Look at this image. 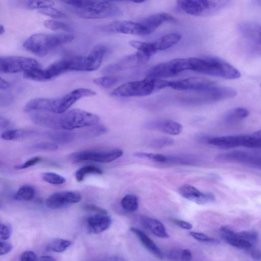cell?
I'll list each match as a JSON object with an SVG mask.
<instances>
[{
    "mask_svg": "<svg viewBox=\"0 0 261 261\" xmlns=\"http://www.w3.org/2000/svg\"><path fill=\"white\" fill-rule=\"evenodd\" d=\"M84 208L88 211L95 212L96 214H107L106 210L93 204H85L84 206Z\"/></svg>",
    "mask_w": 261,
    "mask_h": 261,
    "instance_id": "obj_50",
    "label": "cell"
},
{
    "mask_svg": "<svg viewBox=\"0 0 261 261\" xmlns=\"http://www.w3.org/2000/svg\"><path fill=\"white\" fill-rule=\"evenodd\" d=\"M260 86H261V84H260Z\"/></svg>",
    "mask_w": 261,
    "mask_h": 261,
    "instance_id": "obj_63",
    "label": "cell"
},
{
    "mask_svg": "<svg viewBox=\"0 0 261 261\" xmlns=\"http://www.w3.org/2000/svg\"><path fill=\"white\" fill-rule=\"evenodd\" d=\"M49 137L59 143H67L73 139L74 134L68 132H57L49 134Z\"/></svg>",
    "mask_w": 261,
    "mask_h": 261,
    "instance_id": "obj_38",
    "label": "cell"
},
{
    "mask_svg": "<svg viewBox=\"0 0 261 261\" xmlns=\"http://www.w3.org/2000/svg\"><path fill=\"white\" fill-rule=\"evenodd\" d=\"M192 259V254L189 249H181L180 260L189 261Z\"/></svg>",
    "mask_w": 261,
    "mask_h": 261,
    "instance_id": "obj_54",
    "label": "cell"
},
{
    "mask_svg": "<svg viewBox=\"0 0 261 261\" xmlns=\"http://www.w3.org/2000/svg\"><path fill=\"white\" fill-rule=\"evenodd\" d=\"M44 25L46 28L53 31L69 32L71 30V28L68 24L56 20H46L44 21Z\"/></svg>",
    "mask_w": 261,
    "mask_h": 261,
    "instance_id": "obj_36",
    "label": "cell"
},
{
    "mask_svg": "<svg viewBox=\"0 0 261 261\" xmlns=\"http://www.w3.org/2000/svg\"><path fill=\"white\" fill-rule=\"evenodd\" d=\"M190 234L195 240L200 242L209 243H218L219 242L218 240L212 238L201 232L192 231L190 232Z\"/></svg>",
    "mask_w": 261,
    "mask_h": 261,
    "instance_id": "obj_44",
    "label": "cell"
},
{
    "mask_svg": "<svg viewBox=\"0 0 261 261\" xmlns=\"http://www.w3.org/2000/svg\"><path fill=\"white\" fill-rule=\"evenodd\" d=\"M179 192L185 198L199 204L211 202L215 199L213 194L202 193L194 187L187 184L180 186L179 188Z\"/></svg>",
    "mask_w": 261,
    "mask_h": 261,
    "instance_id": "obj_19",
    "label": "cell"
},
{
    "mask_svg": "<svg viewBox=\"0 0 261 261\" xmlns=\"http://www.w3.org/2000/svg\"><path fill=\"white\" fill-rule=\"evenodd\" d=\"M64 3L76 9H82L91 6L96 0H61Z\"/></svg>",
    "mask_w": 261,
    "mask_h": 261,
    "instance_id": "obj_41",
    "label": "cell"
},
{
    "mask_svg": "<svg viewBox=\"0 0 261 261\" xmlns=\"http://www.w3.org/2000/svg\"><path fill=\"white\" fill-rule=\"evenodd\" d=\"M95 94L96 93L91 89L78 88L61 97L33 99L26 104L24 110L27 112L41 111L61 114L66 112L79 99Z\"/></svg>",
    "mask_w": 261,
    "mask_h": 261,
    "instance_id": "obj_1",
    "label": "cell"
},
{
    "mask_svg": "<svg viewBox=\"0 0 261 261\" xmlns=\"http://www.w3.org/2000/svg\"><path fill=\"white\" fill-rule=\"evenodd\" d=\"M102 30L108 32L141 36V28L138 21L127 20L115 21L103 26Z\"/></svg>",
    "mask_w": 261,
    "mask_h": 261,
    "instance_id": "obj_20",
    "label": "cell"
},
{
    "mask_svg": "<svg viewBox=\"0 0 261 261\" xmlns=\"http://www.w3.org/2000/svg\"><path fill=\"white\" fill-rule=\"evenodd\" d=\"M43 180L50 184L59 185L64 183L66 179L62 176L53 172H45L42 176Z\"/></svg>",
    "mask_w": 261,
    "mask_h": 261,
    "instance_id": "obj_40",
    "label": "cell"
},
{
    "mask_svg": "<svg viewBox=\"0 0 261 261\" xmlns=\"http://www.w3.org/2000/svg\"><path fill=\"white\" fill-rule=\"evenodd\" d=\"M112 223V219L107 214H96L87 219L89 230L94 233H101L107 230Z\"/></svg>",
    "mask_w": 261,
    "mask_h": 261,
    "instance_id": "obj_23",
    "label": "cell"
},
{
    "mask_svg": "<svg viewBox=\"0 0 261 261\" xmlns=\"http://www.w3.org/2000/svg\"><path fill=\"white\" fill-rule=\"evenodd\" d=\"M167 87L181 91L199 90L216 85L209 79L201 77H190L177 80L167 81Z\"/></svg>",
    "mask_w": 261,
    "mask_h": 261,
    "instance_id": "obj_14",
    "label": "cell"
},
{
    "mask_svg": "<svg viewBox=\"0 0 261 261\" xmlns=\"http://www.w3.org/2000/svg\"><path fill=\"white\" fill-rule=\"evenodd\" d=\"M41 65L36 60L21 56H1L0 72L4 73L25 72L41 68Z\"/></svg>",
    "mask_w": 261,
    "mask_h": 261,
    "instance_id": "obj_9",
    "label": "cell"
},
{
    "mask_svg": "<svg viewBox=\"0 0 261 261\" xmlns=\"http://www.w3.org/2000/svg\"><path fill=\"white\" fill-rule=\"evenodd\" d=\"M35 194L34 188L30 185L21 187L14 195V198L17 200L28 201L32 199Z\"/></svg>",
    "mask_w": 261,
    "mask_h": 261,
    "instance_id": "obj_33",
    "label": "cell"
},
{
    "mask_svg": "<svg viewBox=\"0 0 261 261\" xmlns=\"http://www.w3.org/2000/svg\"><path fill=\"white\" fill-rule=\"evenodd\" d=\"M150 57L138 51L123 57L118 63L109 65L102 70V73L109 74L127 69L136 67L147 63Z\"/></svg>",
    "mask_w": 261,
    "mask_h": 261,
    "instance_id": "obj_13",
    "label": "cell"
},
{
    "mask_svg": "<svg viewBox=\"0 0 261 261\" xmlns=\"http://www.w3.org/2000/svg\"><path fill=\"white\" fill-rule=\"evenodd\" d=\"M171 220L176 225L184 229L189 230L193 227L191 223L184 220L176 219H171Z\"/></svg>",
    "mask_w": 261,
    "mask_h": 261,
    "instance_id": "obj_52",
    "label": "cell"
},
{
    "mask_svg": "<svg viewBox=\"0 0 261 261\" xmlns=\"http://www.w3.org/2000/svg\"><path fill=\"white\" fill-rule=\"evenodd\" d=\"M175 21V18L167 13H159L147 16L138 21L141 28V36L151 34L165 22Z\"/></svg>",
    "mask_w": 261,
    "mask_h": 261,
    "instance_id": "obj_17",
    "label": "cell"
},
{
    "mask_svg": "<svg viewBox=\"0 0 261 261\" xmlns=\"http://www.w3.org/2000/svg\"><path fill=\"white\" fill-rule=\"evenodd\" d=\"M129 45L145 55L150 57L159 50L157 41L142 42L130 41Z\"/></svg>",
    "mask_w": 261,
    "mask_h": 261,
    "instance_id": "obj_27",
    "label": "cell"
},
{
    "mask_svg": "<svg viewBox=\"0 0 261 261\" xmlns=\"http://www.w3.org/2000/svg\"><path fill=\"white\" fill-rule=\"evenodd\" d=\"M20 260L21 261H35L37 260V255L34 252L27 251L21 254Z\"/></svg>",
    "mask_w": 261,
    "mask_h": 261,
    "instance_id": "obj_51",
    "label": "cell"
},
{
    "mask_svg": "<svg viewBox=\"0 0 261 261\" xmlns=\"http://www.w3.org/2000/svg\"><path fill=\"white\" fill-rule=\"evenodd\" d=\"M23 46L27 50L39 57L45 56L51 50L48 34H34L24 41Z\"/></svg>",
    "mask_w": 261,
    "mask_h": 261,
    "instance_id": "obj_15",
    "label": "cell"
},
{
    "mask_svg": "<svg viewBox=\"0 0 261 261\" xmlns=\"http://www.w3.org/2000/svg\"><path fill=\"white\" fill-rule=\"evenodd\" d=\"M10 87V84L5 80L0 78V89L1 90H6Z\"/></svg>",
    "mask_w": 261,
    "mask_h": 261,
    "instance_id": "obj_57",
    "label": "cell"
},
{
    "mask_svg": "<svg viewBox=\"0 0 261 261\" xmlns=\"http://www.w3.org/2000/svg\"><path fill=\"white\" fill-rule=\"evenodd\" d=\"M134 155L138 158L148 159L159 163H167L168 162V155L162 154L138 152Z\"/></svg>",
    "mask_w": 261,
    "mask_h": 261,
    "instance_id": "obj_39",
    "label": "cell"
},
{
    "mask_svg": "<svg viewBox=\"0 0 261 261\" xmlns=\"http://www.w3.org/2000/svg\"><path fill=\"white\" fill-rule=\"evenodd\" d=\"M75 12L80 17L86 19H99L113 17L122 14L121 9L109 2L95 1L90 7L76 9Z\"/></svg>",
    "mask_w": 261,
    "mask_h": 261,
    "instance_id": "obj_10",
    "label": "cell"
},
{
    "mask_svg": "<svg viewBox=\"0 0 261 261\" xmlns=\"http://www.w3.org/2000/svg\"><path fill=\"white\" fill-rule=\"evenodd\" d=\"M236 234L238 237L252 243L255 242L257 238V233L252 230L236 232Z\"/></svg>",
    "mask_w": 261,
    "mask_h": 261,
    "instance_id": "obj_45",
    "label": "cell"
},
{
    "mask_svg": "<svg viewBox=\"0 0 261 261\" xmlns=\"http://www.w3.org/2000/svg\"><path fill=\"white\" fill-rule=\"evenodd\" d=\"M88 174H102V171L99 168L92 166L88 165L83 166L79 169L75 173V177L77 181H82L85 176Z\"/></svg>",
    "mask_w": 261,
    "mask_h": 261,
    "instance_id": "obj_35",
    "label": "cell"
},
{
    "mask_svg": "<svg viewBox=\"0 0 261 261\" xmlns=\"http://www.w3.org/2000/svg\"><path fill=\"white\" fill-rule=\"evenodd\" d=\"M208 144L222 148L245 147L251 148L261 147V137L253 133L248 135L220 136L208 138Z\"/></svg>",
    "mask_w": 261,
    "mask_h": 261,
    "instance_id": "obj_7",
    "label": "cell"
},
{
    "mask_svg": "<svg viewBox=\"0 0 261 261\" xmlns=\"http://www.w3.org/2000/svg\"><path fill=\"white\" fill-rule=\"evenodd\" d=\"M119 81L117 77L111 75H106L94 79V83L101 87L109 88L116 85Z\"/></svg>",
    "mask_w": 261,
    "mask_h": 261,
    "instance_id": "obj_37",
    "label": "cell"
},
{
    "mask_svg": "<svg viewBox=\"0 0 261 261\" xmlns=\"http://www.w3.org/2000/svg\"><path fill=\"white\" fill-rule=\"evenodd\" d=\"M13 248L12 244L6 241L1 240L0 242V255H3L10 252Z\"/></svg>",
    "mask_w": 261,
    "mask_h": 261,
    "instance_id": "obj_49",
    "label": "cell"
},
{
    "mask_svg": "<svg viewBox=\"0 0 261 261\" xmlns=\"http://www.w3.org/2000/svg\"><path fill=\"white\" fill-rule=\"evenodd\" d=\"M230 0H177L178 7L191 15L206 16L213 15L226 7Z\"/></svg>",
    "mask_w": 261,
    "mask_h": 261,
    "instance_id": "obj_5",
    "label": "cell"
},
{
    "mask_svg": "<svg viewBox=\"0 0 261 261\" xmlns=\"http://www.w3.org/2000/svg\"><path fill=\"white\" fill-rule=\"evenodd\" d=\"M249 111L244 108H236L229 111L225 117V121L227 123H233L246 118Z\"/></svg>",
    "mask_w": 261,
    "mask_h": 261,
    "instance_id": "obj_30",
    "label": "cell"
},
{
    "mask_svg": "<svg viewBox=\"0 0 261 261\" xmlns=\"http://www.w3.org/2000/svg\"><path fill=\"white\" fill-rule=\"evenodd\" d=\"M130 230L138 238L144 247L157 258L162 259L164 254L154 242L144 232L135 227L130 228Z\"/></svg>",
    "mask_w": 261,
    "mask_h": 261,
    "instance_id": "obj_24",
    "label": "cell"
},
{
    "mask_svg": "<svg viewBox=\"0 0 261 261\" xmlns=\"http://www.w3.org/2000/svg\"><path fill=\"white\" fill-rule=\"evenodd\" d=\"M69 71H71V57L56 61L45 69L41 68L26 71L23 73V76L32 80L45 82Z\"/></svg>",
    "mask_w": 261,
    "mask_h": 261,
    "instance_id": "obj_8",
    "label": "cell"
},
{
    "mask_svg": "<svg viewBox=\"0 0 261 261\" xmlns=\"http://www.w3.org/2000/svg\"><path fill=\"white\" fill-rule=\"evenodd\" d=\"M145 1H146V0H129V1H132L133 2L136 3H141L144 2Z\"/></svg>",
    "mask_w": 261,
    "mask_h": 261,
    "instance_id": "obj_60",
    "label": "cell"
},
{
    "mask_svg": "<svg viewBox=\"0 0 261 261\" xmlns=\"http://www.w3.org/2000/svg\"><path fill=\"white\" fill-rule=\"evenodd\" d=\"M81 194L76 192L65 191L54 193L47 199V206L53 210L64 207L69 204L75 203L81 201Z\"/></svg>",
    "mask_w": 261,
    "mask_h": 261,
    "instance_id": "obj_16",
    "label": "cell"
},
{
    "mask_svg": "<svg viewBox=\"0 0 261 261\" xmlns=\"http://www.w3.org/2000/svg\"><path fill=\"white\" fill-rule=\"evenodd\" d=\"M21 5L30 9H41L50 7L54 5L55 3L51 0H20Z\"/></svg>",
    "mask_w": 261,
    "mask_h": 261,
    "instance_id": "obj_31",
    "label": "cell"
},
{
    "mask_svg": "<svg viewBox=\"0 0 261 261\" xmlns=\"http://www.w3.org/2000/svg\"><path fill=\"white\" fill-rule=\"evenodd\" d=\"M122 208L127 212H134L137 211L139 206L138 197L132 194H127L121 200Z\"/></svg>",
    "mask_w": 261,
    "mask_h": 261,
    "instance_id": "obj_32",
    "label": "cell"
},
{
    "mask_svg": "<svg viewBox=\"0 0 261 261\" xmlns=\"http://www.w3.org/2000/svg\"><path fill=\"white\" fill-rule=\"evenodd\" d=\"M181 249L173 250L169 251L166 254L167 257L171 260H180Z\"/></svg>",
    "mask_w": 261,
    "mask_h": 261,
    "instance_id": "obj_53",
    "label": "cell"
},
{
    "mask_svg": "<svg viewBox=\"0 0 261 261\" xmlns=\"http://www.w3.org/2000/svg\"><path fill=\"white\" fill-rule=\"evenodd\" d=\"M12 233L11 226L6 223H1L0 225V239L1 240L6 241L9 239Z\"/></svg>",
    "mask_w": 261,
    "mask_h": 261,
    "instance_id": "obj_46",
    "label": "cell"
},
{
    "mask_svg": "<svg viewBox=\"0 0 261 261\" xmlns=\"http://www.w3.org/2000/svg\"><path fill=\"white\" fill-rule=\"evenodd\" d=\"M39 260L43 261H54L56 259L51 256L43 255L40 256Z\"/></svg>",
    "mask_w": 261,
    "mask_h": 261,
    "instance_id": "obj_58",
    "label": "cell"
},
{
    "mask_svg": "<svg viewBox=\"0 0 261 261\" xmlns=\"http://www.w3.org/2000/svg\"><path fill=\"white\" fill-rule=\"evenodd\" d=\"M255 135L261 137V128L258 130L253 133Z\"/></svg>",
    "mask_w": 261,
    "mask_h": 261,
    "instance_id": "obj_61",
    "label": "cell"
},
{
    "mask_svg": "<svg viewBox=\"0 0 261 261\" xmlns=\"http://www.w3.org/2000/svg\"><path fill=\"white\" fill-rule=\"evenodd\" d=\"M70 245L71 242L69 240L56 239L49 243L46 249L55 252L60 253L65 251Z\"/></svg>",
    "mask_w": 261,
    "mask_h": 261,
    "instance_id": "obj_34",
    "label": "cell"
},
{
    "mask_svg": "<svg viewBox=\"0 0 261 261\" xmlns=\"http://www.w3.org/2000/svg\"><path fill=\"white\" fill-rule=\"evenodd\" d=\"M174 143V140L168 137H161L153 139L150 142V146L155 148H161L171 145Z\"/></svg>",
    "mask_w": 261,
    "mask_h": 261,
    "instance_id": "obj_42",
    "label": "cell"
},
{
    "mask_svg": "<svg viewBox=\"0 0 261 261\" xmlns=\"http://www.w3.org/2000/svg\"><path fill=\"white\" fill-rule=\"evenodd\" d=\"M252 258L256 260H261V251L258 250H252L251 252Z\"/></svg>",
    "mask_w": 261,
    "mask_h": 261,
    "instance_id": "obj_56",
    "label": "cell"
},
{
    "mask_svg": "<svg viewBox=\"0 0 261 261\" xmlns=\"http://www.w3.org/2000/svg\"><path fill=\"white\" fill-rule=\"evenodd\" d=\"M34 147L45 150H56L58 149V145L53 142H41L37 143L34 145Z\"/></svg>",
    "mask_w": 261,
    "mask_h": 261,
    "instance_id": "obj_47",
    "label": "cell"
},
{
    "mask_svg": "<svg viewBox=\"0 0 261 261\" xmlns=\"http://www.w3.org/2000/svg\"><path fill=\"white\" fill-rule=\"evenodd\" d=\"M99 120L97 115L81 109H72L60 114V125L61 129L71 130L96 125Z\"/></svg>",
    "mask_w": 261,
    "mask_h": 261,
    "instance_id": "obj_6",
    "label": "cell"
},
{
    "mask_svg": "<svg viewBox=\"0 0 261 261\" xmlns=\"http://www.w3.org/2000/svg\"><path fill=\"white\" fill-rule=\"evenodd\" d=\"M41 160V158L39 156H35L32 158L24 163L17 165L15 167L16 169H23L32 166L39 163Z\"/></svg>",
    "mask_w": 261,
    "mask_h": 261,
    "instance_id": "obj_48",
    "label": "cell"
},
{
    "mask_svg": "<svg viewBox=\"0 0 261 261\" xmlns=\"http://www.w3.org/2000/svg\"><path fill=\"white\" fill-rule=\"evenodd\" d=\"M107 48L103 45L95 46L90 54L84 57V71H92L100 66Z\"/></svg>",
    "mask_w": 261,
    "mask_h": 261,
    "instance_id": "obj_21",
    "label": "cell"
},
{
    "mask_svg": "<svg viewBox=\"0 0 261 261\" xmlns=\"http://www.w3.org/2000/svg\"><path fill=\"white\" fill-rule=\"evenodd\" d=\"M34 132L28 129H9L3 132L1 137L6 140H17L33 135Z\"/></svg>",
    "mask_w": 261,
    "mask_h": 261,
    "instance_id": "obj_29",
    "label": "cell"
},
{
    "mask_svg": "<svg viewBox=\"0 0 261 261\" xmlns=\"http://www.w3.org/2000/svg\"><path fill=\"white\" fill-rule=\"evenodd\" d=\"M60 114L53 112L35 111L30 115L31 120L35 124L48 128L58 130L61 129Z\"/></svg>",
    "mask_w": 261,
    "mask_h": 261,
    "instance_id": "obj_18",
    "label": "cell"
},
{
    "mask_svg": "<svg viewBox=\"0 0 261 261\" xmlns=\"http://www.w3.org/2000/svg\"><path fill=\"white\" fill-rule=\"evenodd\" d=\"M190 94L182 95L181 100L190 103L203 104L229 99L236 96L237 91L229 87L217 85L205 88L187 91Z\"/></svg>",
    "mask_w": 261,
    "mask_h": 261,
    "instance_id": "obj_4",
    "label": "cell"
},
{
    "mask_svg": "<svg viewBox=\"0 0 261 261\" xmlns=\"http://www.w3.org/2000/svg\"><path fill=\"white\" fill-rule=\"evenodd\" d=\"M123 153V151L119 149L108 150H85L74 152L70 154V158L73 162H76L90 161L109 163L121 156Z\"/></svg>",
    "mask_w": 261,
    "mask_h": 261,
    "instance_id": "obj_12",
    "label": "cell"
},
{
    "mask_svg": "<svg viewBox=\"0 0 261 261\" xmlns=\"http://www.w3.org/2000/svg\"><path fill=\"white\" fill-rule=\"evenodd\" d=\"M140 221L142 224L155 236L161 238H169V236L165 227L159 220L143 216L140 217Z\"/></svg>",
    "mask_w": 261,
    "mask_h": 261,
    "instance_id": "obj_25",
    "label": "cell"
},
{
    "mask_svg": "<svg viewBox=\"0 0 261 261\" xmlns=\"http://www.w3.org/2000/svg\"><path fill=\"white\" fill-rule=\"evenodd\" d=\"M241 33L253 42L261 45V26L253 23H244L239 28Z\"/></svg>",
    "mask_w": 261,
    "mask_h": 261,
    "instance_id": "obj_26",
    "label": "cell"
},
{
    "mask_svg": "<svg viewBox=\"0 0 261 261\" xmlns=\"http://www.w3.org/2000/svg\"><path fill=\"white\" fill-rule=\"evenodd\" d=\"M145 127L149 129L157 130L170 135H179L182 130L181 124L170 120L150 121L146 124Z\"/></svg>",
    "mask_w": 261,
    "mask_h": 261,
    "instance_id": "obj_22",
    "label": "cell"
},
{
    "mask_svg": "<svg viewBox=\"0 0 261 261\" xmlns=\"http://www.w3.org/2000/svg\"><path fill=\"white\" fill-rule=\"evenodd\" d=\"M101 1H107V2H109V1H124V0H101Z\"/></svg>",
    "mask_w": 261,
    "mask_h": 261,
    "instance_id": "obj_62",
    "label": "cell"
},
{
    "mask_svg": "<svg viewBox=\"0 0 261 261\" xmlns=\"http://www.w3.org/2000/svg\"><path fill=\"white\" fill-rule=\"evenodd\" d=\"M189 70L188 59L178 58L156 64L147 71V77L156 79L173 77Z\"/></svg>",
    "mask_w": 261,
    "mask_h": 261,
    "instance_id": "obj_11",
    "label": "cell"
},
{
    "mask_svg": "<svg viewBox=\"0 0 261 261\" xmlns=\"http://www.w3.org/2000/svg\"><path fill=\"white\" fill-rule=\"evenodd\" d=\"M39 12L43 15L54 18H60L66 17V14L63 12L51 7L39 9Z\"/></svg>",
    "mask_w": 261,
    "mask_h": 261,
    "instance_id": "obj_43",
    "label": "cell"
},
{
    "mask_svg": "<svg viewBox=\"0 0 261 261\" xmlns=\"http://www.w3.org/2000/svg\"><path fill=\"white\" fill-rule=\"evenodd\" d=\"M188 59L189 70L225 79H237L241 76L237 68L219 58L207 56Z\"/></svg>",
    "mask_w": 261,
    "mask_h": 261,
    "instance_id": "obj_2",
    "label": "cell"
},
{
    "mask_svg": "<svg viewBox=\"0 0 261 261\" xmlns=\"http://www.w3.org/2000/svg\"><path fill=\"white\" fill-rule=\"evenodd\" d=\"M167 81L146 77L137 81L124 83L115 89L111 95L118 97L144 96L167 87Z\"/></svg>",
    "mask_w": 261,
    "mask_h": 261,
    "instance_id": "obj_3",
    "label": "cell"
},
{
    "mask_svg": "<svg viewBox=\"0 0 261 261\" xmlns=\"http://www.w3.org/2000/svg\"><path fill=\"white\" fill-rule=\"evenodd\" d=\"M12 126V123L11 121L6 119L5 117H3L2 116H1L0 117V127L2 129H6L10 127H11Z\"/></svg>",
    "mask_w": 261,
    "mask_h": 261,
    "instance_id": "obj_55",
    "label": "cell"
},
{
    "mask_svg": "<svg viewBox=\"0 0 261 261\" xmlns=\"http://www.w3.org/2000/svg\"><path fill=\"white\" fill-rule=\"evenodd\" d=\"M5 32V28L3 25H0V35H2Z\"/></svg>",
    "mask_w": 261,
    "mask_h": 261,
    "instance_id": "obj_59",
    "label": "cell"
},
{
    "mask_svg": "<svg viewBox=\"0 0 261 261\" xmlns=\"http://www.w3.org/2000/svg\"><path fill=\"white\" fill-rule=\"evenodd\" d=\"M181 36L178 33H171L162 36L157 41L159 50L167 49L177 44Z\"/></svg>",
    "mask_w": 261,
    "mask_h": 261,
    "instance_id": "obj_28",
    "label": "cell"
}]
</instances>
